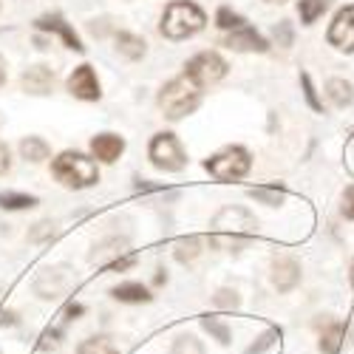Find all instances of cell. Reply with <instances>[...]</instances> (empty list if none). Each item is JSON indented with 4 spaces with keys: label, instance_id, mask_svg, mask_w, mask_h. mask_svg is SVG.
I'll return each mask as SVG.
<instances>
[{
    "label": "cell",
    "instance_id": "obj_1",
    "mask_svg": "<svg viewBox=\"0 0 354 354\" xmlns=\"http://www.w3.org/2000/svg\"><path fill=\"white\" fill-rule=\"evenodd\" d=\"M258 232V221L255 216H250L241 207H224L216 218H213V244L224 247V250H241L247 247Z\"/></svg>",
    "mask_w": 354,
    "mask_h": 354
},
{
    "label": "cell",
    "instance_id": "obj_2",
    "mask_svg": "<svg viewBox=\"0 0 354 354\" xmlns=\"http://www.w3.org/2000/svg\"><path fill=\"white\" fill-rule=\"evenodd\" d=\"M201 28H204V12L190 0H173L162 15V35L170 40L193 37Z\"/></svg>",
    "mask_w": 354,
    "mask_h": 354
},
{
    "label": "cell",
    "instance_id": "obj_3",
    "mask_svg": "<svg viewBox=\"0 0 354 354\" xmlns=\"http://www.w3.org/2000/svg\"><path fill=\"white\" fill-rule=\"evenodd\" d=\"M198 85L185 74L179 80H170L165 88H162V94H159V108L165 111L167 120H182V116L193 113L198 108Z\"/></svg>",
    "mask_w": 354,
    "mask_h": 354
},
{
    "label": "cell",
    "instance_id": "obj_4",
    "mask_svg": "<svg viewBox=\"0 0 354 354\" xmlns=\"http://www.w3.org/2000/svg\"><path fill=\"white\" fill-rule=\"evenodd\" d=\"M54 176L60 179L66 187H74V190H82V187H91L100 182V170L97 165L82 156V153H74V151H66L54 159Z\"/></svg>",
    "mask_w": 354,
    "mask_h": 354
},
{
    "label": "cell",
    "instance_id": "obj_5",
    "mask_svg": "<svg viewBox=\"0 0 354 354\" xmlns=\"http://www.w3.org/2000/svg\"><path fill=\"white\" fill-rule=\"evenodd\" d=\"M250 165H252V159L244 147H224L221 153L207 159L204 167H207L210 176H216L218 182H239L250 173Z\"/></svg>",
    "mask_w": 354,
    "mask_h": 354
},
{
    "label": "cell",
    "instance_id": "obj_6",
    "mask_svg": "<svg viewBox=\"0 0 354 354\" xmlns=\"http://www.w3.org/2000/svg\"><path fill=\"white\" fill-rule=\"evenodd\" d=\"M185 74L196 85H213V82H218L227 74V63L221 60L216 51H201V54H196L193 60L185 66Z\"/></svg>",
    "mask_w": 354,
    "mask_h": 354
},
{
    "label": "cell",
    "instance_id": "obj_7",
    "mask_svg": "<svg viewBox=\"0 0 354 354\" xmlns=\"http://www.w3.org/2000/svg\"><path fill=\"white\" fill-rule=\"evenodd\" d=\"M151 162L162 170H182L185 167V151H182V142L176 139L173 133H159L151 142Z\"/></svg>",
    "mask_w": 354,
    "mask_h": 354
},
{
    "label": "cell",
    "instance_id": "obj_8",
    "mask_svg": "<svg viewBox=\"0 0 354 354\" xmlns=\"http://www.w3.org/2000/svg\"><path fill=\"white\" fill-rule=\"evenodd\" d=\"M71 286V275L66 267H54V270H46L40 272V278L35 281V292L40 295V298L51 301V298H60V295H66Z\"/></svg>",
    "mask_w": 354,
    "mask_h": 354
},
{
    "label": "cell",
    "instance_id": "obj_9",
    "mask_svg": "<svg viewBox=\"0 0 354 354\" xmlns=\"http://www.w3.org/2000/svg\"><path fill=\"white\" fill-rule=\"evenodd\" d=\"M329 43L340 51H354V3L337 12L332 28H329Z\"/></svg>",
    "mask_w": 354,
    "mask_h": 354
},
{
    "label": "cell",
    "instance_id": "obj_10",
    "mask_svg": "<svg viewBox=\"0 0 354 354\" xmlns=\"http://www.w3.org/2000/svg\"><path fill=\"white\" fill-rule=\"evenodd\" d=\"M68 91L77 97V100H100V80L94 74L91 66H80L74 68V74L68 77Z\"/></svg>",
    "mask_w": 354,
    "mask_h": 354
},
{
    "label": "cell",
    "instance_id": "obj_11",
    "mask_svg": "<svg viewBox=\"0 0 354 354\" xmlns=\"http://www.w3.org/2000/svg\"><path fill=\"white\" fill-rule=\"evenodd\" d=\"M272 283L278 292H292L295 286L301 283V263L289 258V255H281L272 261Z\"/></svg>",
    "mask_w": 354,
    "mask_h": 354
},
{
    "label": "cell",
    "instance_id": "obj_12",
    "mask_svg": "<svg viewBox=\"0 0 354 354\" xmlns=\"http://www.w3.org/2000/svg\"><path fill=\"white\" fill-rule=\"evenodd\" d=\"M224 46H227V48H235V51H258V54L270 48L267 40H263V37L255 32V28H250V26L230 32V37L224 40Z\"/></svg>",
    "mask_w": 354,
    "mask_h": 354
},
{
    "label": "cell",
    "instance_id": "obj_13",
    "mask_svg": "<svg viewBox=\"0 0 354 354\" xmlns=\"http://www.w3.org/2000/svg\"><path fill=\"white\" fill-rule=\"evenodd\" d=\"M91 151H94V156L100 162H116L120 153L125 151V142H122V136H116V133H100L91 142Z\"/></svg>",
    "mask_w": 354,
    "mask_h": 354
},
{
    "label": "cell",
    "instance_id": "obj_14",
    "mask_svg": "<svg viewBox=\"0 0 354 354\" xmlns=\"http://www.w3.org/2000/svg\"><path fill=\"white\" fill-rule=\"evenodd\" d=\"M54 82V71L48 66H32L23 74V88L28 94H48Z\"/></svg>",
    "mask_w": 354,
    "mask_h": 354
},
{
    "label": "cell",
    "instance_id": "obj_15",
    "mask_svg": "<svg viewBox=\"0 0 354 354\" xmlns=\"http://www.w3.org/2000/svg\"><path fill=\"white\" fill-rule=\"evenodd\" d=\"M37 28H43V32H57V35L66 40V46L74 48V51H82V48H85V46L80 43V37L74 35V28H71L63 17H57V15H54V17H40V20H37Z\"/></svg>",
    "mask_w": 354,
    "mask_h": 354
},
{
    "label": "cell",
    "instance_id": "obj_16",
    "mask_svg": "<svg viewBox=\"0 0 354 354\" xmlns=\"http://www.w3.org/2000/svg\"><path fill=\"white\" fill-rule=\"evenodd\" d=\"M111 295H113V301H120V304H147V301H151V292H147V286L136 283V281L113 286Z\"/></svg>",
    "mask_w": 354,
    "mask_h": 354
},
{
    "label": "cell",
    "instance_id": "obj_17",
    "mask_svg": "<svg viewBox=\"0 0 354 354\" xmlns=\"http://www.w3.org/2000/svg\"><path fill=\"white\" fill-rule=\"evenodd\" d=\"M343 340H346V326H343L340 320H332L329 326L320 332V351L323 354H337L340 346H343Z\"/></svg>",
    "mask_w": 354,
    "mask_h": 354
},
{
    "label": "cell",
    "instance_id": "obj_18",
    "mask_svg": "<svg viewBox=\"0 0 354 354\" xmlns=\"http://www.w3.org/2000/svg\"><path fill=\"white\" fill-rule=\"evenodd\" d=\"M116 51H120L122 57H128V60H139V57L145 54V40L139 35L120 32L116 35Z\"/></svg>",
    "mask_w": 354,
    "mask_h": 354
},
{
    "label": "cell",
    "instance_id": "obj_19",
    "mask_svg": "<svg viewBox=\"0 0 354 354\" xmlns=\"http://www.w3.org/2000/svg\"><path fill=\"white\" fill-rule=\"evenodd\" d=\"M201 326H204V332H207L213 340H218L221 346H230V343H232V332H230V326H227L221 317L204 315V317H201Z\"/></svg>",
    "mask_w": 354,
    "mask_h": 354
},
{
    "label": "cell",
    "instance_id": "obj_20",
    "mask_svg": "<svg viewBox=\"0 0 354 354\" xmlns=\"http://www.w3.org/2000/svg\"><path fill=\"white\" fill-rule=\"evenodd\" d=\"M326 94H329L332 105H337V108H346V105L354 102V88H351V82H346V80H332V82L326 85Z\"/></svg>",
    "mask_w": 354,
    "mask_h": 354
},
{
    "label": "cell",
    "instance_id": "obj_21",
    "mask_svg": "<svg viewBox=\"0 0 354 354\" xmlns=\"http://www.w3.org/2000/svg\"><path fill=\"white\" fill-rule=\"evenodd\" d=\"M20 153L28 162H43V159H48V145L40 136H28L20 142Z\"/></svg>",
    "mask_w": 354,
    "mask_h": 354
},
{
    "label": "cell",
    "instance_id": "obj_22",
    "mask_svg": "<svg viewBox=\"0 0 354 354\" xmlns=\"http://www.w3.org/2000/svg\"><path fill=\"white\" fill-rule=\"evenodd\" d=\"M332 6V0H301L298 3V15H301V23L312 26L323 12Z\"/></svg>",
    "mask_w": 354,
    "mask_h": 354
},
{
    "label": "cell",
    "instance_id": "obj_23",
    "mask_svg": "<svg viewBox=\"0 0 354 354\" xmlns=\"http://www.w3.org/2000/svg\"><path fill=\"white\" fill-rule=\"evenodd\" d=\"M77 354H120V348H116L108 337H88L77 346Z\"/></svg>",
    "mask_w": 354,
    "mask_h": 354
},
{
    "label": "cell",
    "instance_id": "obj_24",
    "mask_svg": "<svg viewBox=\"0 0 354 354\" xmlns=\"http://www.w3.org/2000/svg\"><path fill=\"white\" fill-rule=\"evenodd\" d=\"M37 198L35 196H26V193H0V207L3 210H28L35 207Z\"/></svg>",
    "mask_w": 354,
    "mask_h": 354
},
{
    "label": "cell",
    "instance_id": "obj_25",
    "mask_svg": "<svg viewBox=\"0 0 354 354\" xmlns=\"http://www.w3.org/2000/svg\"><path fill=\"white\" fill-rule=\"evenodd\" d=\"M198 255H201V239H196V235H190V239H182L179 244H176V261L190 263Z\"/></svg>",
    "mask_w": 354,
    "mask_h": 354
},
{
    "label": "cell",
    "instance_id": "obj_26",
    "mask_svg": "<svg viewBox=\"0 0 354 354\" xmlns=\"http://www.w3.org/2000/svg\"><path fill=\"white\" fill-rule=\"evenodd\" d=\"M278 340H281V329H275V326H272V329L263 332V335H261V337H258V340H255L244 354H267Z\"/></svg>",
    "mask_w": 354,
    "mask_h": 354
},
{
    "label": "cell",
    "instance_id": "obj_27",
    "mask_svg": "<svg viewBox=\"0 0 354 354\" xmlns=\"http://www.w3.org/2000/svg\"><path fill=\"white\" fill-rule=\"evenodd\" d=\"M170 354H204V346L193 335H179L170 346Z\"/></svg>",
    "mask_w": 354,
    "mask_h": 354
},
{
    "label": "cell",
    "instance_id": "obj_28",
    "mask_svg": "<svg viewBox=\"0 0 354 354\" xmlns=\"http://www.w3.org/2000/svg\"><path fill=\"white\" fill-rule=\"evenodd\" d=\"M125 252V241H105L100 247H94V255L91 261H105V258H113V261H120V255ZM111 261V263H113Z\"/></svg>",
    "mask_w": 354,
    "mask_h": 354
},
{
    "label": "cell",
    "instance_id": "obj_29",
    "mask_svg": "<svg viewBox=\"0 0 354 354\" xmlns=\"http://www.w3.org/2000/svg\"><path fill=\"white\" fill-rule=\"evenodd\" d=\"M216 26L224 28V32H235V28H244V17L235 15V12L227 9V6H221L218 15H216Z\"/></svg>",
    "mask_w": 354,
    "mask_h": 354
},
{
    "label": "cell",
    "instance_id": "obj_30",
    "mask_svg": "<svg viewBox=\"0 0 354 354\" xmlns=\"http://www.w3.org/2000/svg\"><path fill=\"white\" fill-rule=\"evenodd\" d=\"M213 304H216L218 309H239L241 298H239V292H235V289H218V292L213 295Z\"/></svg>",
    "mask_w": 354,
    "mask_h": 354
},
{
    "label": "cell",
    "instance_id": "obj_31",
    "mask_svg": "<svg viewBox=\"0 0 354 354\" xmlns=\"http://www.w3.org/2000/svg\"><path fill=\"white\" fill-rule=\"evenodd\" d=\"M250 196L258 198V201H263V204H270V207H278V204L283 201V193H281V190H263V187H255V190H250Z\"/></svg>",
    "mask_w": 354,
    "mask_h": 354
},
{
    "label": "cell",
    "instance_id": "obj_32",
    "mask_svg": "<svg viewBox=\"0 0 354 354\" xmlns=\"http://www.w3.org/2000/svg\"><path fill=\"white\" fill-rule=\"evenodd\" d=\"M301 82H304L306 102L312 105V111H323V105H320V100H317V94H315V85H312V80H309V74H304V77H301Z\"/></svg>",
    "mask_w": 354,
    "mask_h": 354
},
{
    "label": "cell",
    "instance_id": "obj_33",
    "mask_svg": "<svg viewBox=\"0 0 354 354\" xmlns=\"http://www.w3.org/2000/svg\"><path fill=\"white\" fill-rule=\"evenodd\" d=\"M275 37H278L281 46H289V43H292V26H289L286 20H281V23L275 26Z\"/></svg>",
    "mask_w": 354,
    "mask_h": 354
},
{
    "label": "cell",
    "instance_id": "obj_34",
    "mask_svg": "<svg viewBox=\"0 0 354 354\" xmlns=\"http://www.w3.org/2000/svg\"><path fill=\"white\" fill-rule=\"evenodd\" d=\"M340 210H343V216H346V218H351V221H354V185L343 193V207H340Z\"/></svg>",
    "mask_w": 354,
    "mask_h": 354
},
{
    "label": "cell",
    "instance_id": "obj_35",
    "mask_svg": "<svg viewBox=\"0 0 354 354\" xmlns=\"http://www.w3.org/2000/svg\"><path fill=\"white\" fill-rule=\"evenodd\" d=\"M48 232H51V224H37V230L28 235V239H32V241H40V239H46Z\"/></svg>",
    "mask_w": 354,
    "mask_h": 354
},
{
    "label": "cell",
    "instance_id": "obj_36",
    "mask_svg": "<svg viewBox=\"0 0 354 354\" xmlns=\"http://www.w3.org/2000/svg\"><path fill=\"white\" fill-rule=\"evenodd\" d=\"M82 312H85V306H80V304H71V306H66V320H77Z\"/></svg>",
    "mask_w": 354,
    "mask_h": 354
},
{
    "label": "cell",
    "instance_id": "obj_37",
    "mask_svg": "<svg viewBox=\"0 0 354 354\" xmlns=\"http://www.w3.org/2000/svg\"><path fill=\"white\" fill-rule=\"evenodd\" d=\"M9 170V151H6V145L0 142V173H6Z\"/></svg>",
    "mask_w": 354,
    "mask_h": 354
},
{
    "label": "cell",
    "instance_id": "obj_38",
    "mask_svg": "<svg viewBox=\"0 0 354 354\" xmlns=\"http://www.w3.org/2000/svg\"><path fill=\"white\" fill-rule=\"evenodd\" d=\"M6 82V66H3V57H0V85Z\"/></svg>",
    "mask_w": 354,
    "mask_h": 354
},
{
    "label": "cell",
    "instance_id": "obj_39",
    "mask_svg": "<svg viewBox=\"0 0 354 354\" xmlns=\"http://www.w3.org/2000/svg\"><path fill=\"white\" fill-rule=\"evenodd\" d=\"M3 323H15V315H0V326H3Z\"/></svg>",
    "mask_w": 354,
    "mask_h": 354
},
{
    "label": "cell",
    "instance_id": "obj_40",
    "mask_svg": "<svg viewBox=\"0 0 354 354\" xmlns=\"http://www.w3.org/2000/svg\"><path fill=\"white\" fill-rule=\"evenodd\" d=\"M351 286H354V261H351Z\"/></svg>",
    "mask_w": 354,
    "mask_h": 354
},
{
    "label": "cell",
    "instance_id": "obj_41",
    "mask_svg": "<svg viewBox=\"0 0 354 354\" xmlns=\"http://www.w3.org/2000/svg\"><path fill=\"white\" fill-rule=\"evenodd\" d=\"M267 3H286V0H267Z\"/></svg>",
    "mask_w": 354,
    "mask_h": 354
}]
</instances>
